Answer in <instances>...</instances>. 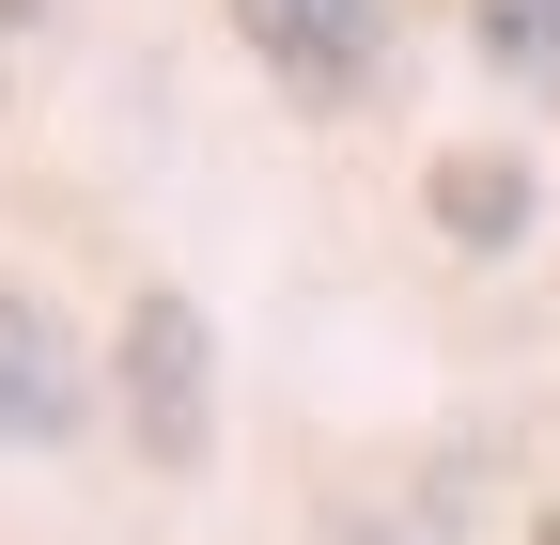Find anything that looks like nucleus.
Segmentation results:
<instances>
[{"label":"nucleus","mask_w":560,"mask_h":545,"mask_svg":"<svg viewBox=\"0 0 560 545\" xmlns=\"http://www.w3.org/2000/svg\"><path fill=\"white\" fill-rule=\"evenodd\" d=\"M79 405H94L79 327H62L32 281H0V437H16V452H47V437H79Z\"/></svg>","instance_id":"obj_3"},{"label":"nucleus","mask_w":560,"mask_h":545,"mask_svg":"<svg viewBox=\"0 0 560 545\" xmlns=\"http://www.w3.org/2000/svg\"><path fill=\"white\" fill-rule=\"evenodd\" d=\"M109 390H125L140 467H202L219 452V344H202V297L140 281L125 297V344H109Z\"/></svg>","instance_id":"obj_1"},{"label":"nucleus","mask_w":560,"mask_h":545,"mask_svg":"<svg viewBox=\"0 0 560 545\" xmlns=\"http://www.w3.org/2000/svg\"><path fill=\"white\" fill-rule=\"evenodd\" d=\"M16 16H32V0H0V32H16Z\"/></svg>","instance_id":"obj_7"},{"label":"nucleus","mask_w":560,"mask_h":545,"mask_svg":"<svg viewBox=\"0 0 560 545\" xmlns=\"http://www.w3.org/2000/svg\"><path fill=\"white\" fill-rule=\"evenodd\" d=\"M514 545H560V499H545V514H529V530H514Z\"/></svg>","instance_id":"obj_6"},{"label":"nucleus","mask_w":560,"mask_h":545,"mask_svg":"<svg viewBox=\"0 0 560 545\" xmlns=\"http://www.w3.org/2000/svg\"><path fill=\"white\" fill-rule=\"evenodd\" d=\"M219 16L296 109H359L389 79V0H219Z\"/></svg>","instance_id":"obj_2"},{"label":"nucleus","mask_w":560,"mask_h":545,"mask_svg":"<svg viewBox=\"0 0 560 545\" xmlns=\"http://www.w3.org/2000/svg\"><path fill=\"white\" fill-rule=\"evenodd\" d=\"M420 202H436V234H452V250H514V234H529V156H499V141H452Z\"/></svg>","instance_id":"obj_4"},{"label":"nucleus","mask_w":560,"mask_h":545,"mask_svg":"<svg viewBox=\"0 0 560 545\" xmlns=\"http://www.w3.org/2000/svg\"><path fill=\"white\" fill-rule=\"evenodd\" d=\"M467 47L499 62L514 94H560V0H467Z\"/></svg>","instance_id":"obj_5"}]
</instances>
